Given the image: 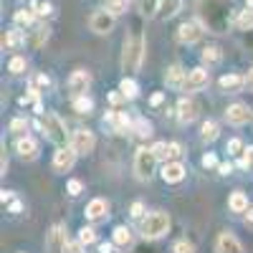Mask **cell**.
Instances as JSON below:
<instances>
[{"mask_svg":"<svg viewBox=\"0 0 253 253\" xmlns=\"http://www.w3.org/2000/svg\"><path fill=\"white\" fill-rule=\"evenodd\" d=\"M144 48H147L144 46V38L139 33L126 36L124 38V51H122V69L129 71V74L139 71L142 69V61H144V53H147Z\"/></svg>","mask_w":253,"mask_h":253,"instance_id":"1","label":"cell"},{"mask_svg":"<svg viewBox=\"0 0 253 253\" xmlns=\"http://www.w3.org/2000/svg\"><path fill=\"white\" fill-rule=\"evenodd\" d=\"M139 233L147 241H157V238L167 236L170 233V215H167L165 210H152V213H147L139 223Z\"/></svg>","mask_w":253,"mask_h":253,"instance_id":"2","label":"cell"},{"mask_svg":"<svg viewBox=\"0 0 253 253\" xmlns=\"http://www.w3.org/2000/svg\"><path fill=\"white\" fill-rule=\"evenodd\" d=\"M41 132H43L56 147L71 144V134L66 132V122H63L58 114H53V112L41 114Z\"/></svg>","mask_w":253,"mask_h":253,"instance_id":"3","label":"cell"},{"mask_svg":"<svg viewBox=\"0 0 253 253\" xmlns=\"http://www.w3.org/2000/svg\"><path fill=\"white\" fill-rule=\"evenodd\" d=\"M157 155L152 152V147H139L134 152V175L139 180H150L157 170Z\"/></svg>","mask_w":253,"mask_h":253,"instance_id":"4","label":"cell"},{"mask_svg":"<svg viewBox=\"0 0 253 253\" xmlns=\"http://www.w3.org/2000/svg\"><path fill=\"white\" fill-rule=\"evenodd\" d=\"M71 147L76 150L79 157H86L94 152V147H96V139H94V132L86 129V126H79V129L71 132Z\"/></svg>","mask_w":253,"mask_h":253,"instance_id":"5","label":"cell"},{"mask_svg":"<svg viewBox=\"0 0 253 253\" xmlns=\"http://www.w3.org/2000/svg\"><path fill=\"white\" fill-rule=\"evenodd\" d=\"M114 26H117V15H114L112 10H107V8L91 13V18H89V28H91L96 36H107V33H112Z\"/></svg>","mask_w":253,"mask_h":253,"instance_id":"6","label":"cell"},{"mask_svg":"<svg viewBox=\"0 0 253 253\" xmlns=\"http://www.w3.org/2000/svg\"><path fill=\"white\" fill-rule=\"evenodd\" d=\"M225 119L228 124H233V126H243V124H251L253 122V109L248 107V104H230V107L225 109Z\"/></svg>","mask_w":253,"mask_h":253,"instance_id":"7","label":"cell"},{"mask_svg":"<svg viewBox=\"0 0 253 253\" xmlns=\"http://www.w3.org/2000/svg\"><path fill=\"white\" fill-rule=\"evenodd\" d=\"M205 33V26L200 20H185V23L177 28V41L180 43H198Z\"/></svg>","mask_w":253,"mask_h":253,"instance_id":"8","label":"cell"},{"mask_svg":"<svg viewBox=\"0 0 253 253\" xmlns=\"http://www.w3.org/2000/svg\"><path fill=\"white\" fill-rule=\"evenodd\" d=\"M76 157H79V155H76V150H74L71 144L58 147L56 155H53V170H56V172H71Z\"/></svg>","mask_w":253,"mask_h":253,"instance_id":"9","label":"cell"},{"mask_svg":"<svg viewBox=\"0 0 253 253\" xmlns=\"http://www.w3.org/2000/svg\"><path fill=\"white\" fill-rule=\"evenodd\" d=\"M210 84V71L205 66H198V69H190L187 71V79H185V91H200Z\"/></svg>","mask_w":253,"mask_h":253,"instance_id":"10","label":"cell"},{"mask_svg":"<svg viewBox=\"0 0 253 253\" xmlns=\"http://www.w3.org/2000/svg\"><path fill=\"white\" fill-rule=\"evenodd\" d=\"M91 86V74L86 69H76L71 76H69V91L74 96H81V94H86Z\"/></svg>","mask_w":253,"mask_h":253,"instance_id":"11","label":"cell"},{"mask_svg":"<svg viewBox=\"0 0 253 253\" xmlns=\"http://www.w3.org/2000/svg\"><path fill=\"white\" fill-rule=\"evenodd\" d=\"M215 253H246V248L230 230H223L215 238Z\"/></svg>","mask_w":253,"mask_h":253,"instance_id":"12","label":"cell"},{"mask_svg":"<svg viewBox=\"0 0 253 253\" xmlns=\"http://www.w3.org/2000/svg\"><path fill=\"white\" fill-rule=\"evenodd\" d=\"M160 175H162V180H165L167 185H177V182L185 180L187 170H185V165H182V162H177V160H167Z\"/></svg>","mask_w":253,"mask_h":253,"instance_id":"13","label":"cell"},{"mask_svg":"<svg viewBox=\"0 0 253 253\" xmlns=\"http://www.w3.org/2000/svg\"><path fill=\"white\" fill-rule=\"evenodd\" d=\"M177 119L182 122V124H190V122H195L198 119V114H200V107H198V101L195 99H190V96H182L180 101H177Z\"/></svg>","mask_w":253,"mask_h":253,"instance_id":"14","label":"cell"},{"mask_svg":"<svg viewBox=\"0 0 253 253\" xmlns=\"http://www.w3.org/2000/svg\"><path fill=\"white\" fill-rule=\"evenodd\" d=\"M84 215H86V220H91V223L107 220V215H109V200H104V198L89 200L86 210H84Z\"/></svg>","mask_w":253,"mask_h":253,"instance_id":"15","label":"cell"},{"mask_svg":"<svg viewBox=\"0 0 253 253\" xmlns=\"http://www.w3.org/2000/svg\"><path fill=\"white\" fill-rule=\"evenodd\" d=\"M15 152L20 160H26V162H33L38 157V142L28 134H20L18 142H15Z\"/></svg>","mask_w":253,"mask_h":253,"instance_id":"16","label":"cell"},{"mask_svg":"<svg viewBox=\"0 0 253 253\" xmlns=\"http://www.w3.org/2000/svg\"><path fill=\"white\" fill-rule=\"evenodd\" d=\"M66 230H63V225H53L48 233H46V248L51 251V253H61L63 251V246H66Z\"/></svg>","mask_w":253,"mask_h":253,"instance_id":"17","label":"cell"},{"mask_svg":"<svg viewBox=\"0 0 253 253\" xmlns=\"http://www.w3.org/2000/svg\"><path fill=\"white\" fill-rule=\"evenodd\" d=\"M220 89L223 91H228V94H238L241 89H246V76H241V74H225V76H220Z\"/></svg>","mask_w":253,"mask_h":253,"instance_id":"18","label":"cell"},{"mask_svg":"<svg viewBox=\"0 0 253 253\" xmlns=\"http://www.w3.org/2000/svg\"><path fill=\"white\" fill-rule=\"evenodd\" d=\"M185 79H187V71H182V66H177V63H175V66H170V69H167V74H165V84H167V86H170V89H185Z\"/></svg>","mask_w":253,"mask_h":253,"instance_id":"19","label":"cell"},{"mask_svg":"<svg viewBox=\"0 0 253 253\" xmlns=\"http://www.w3.org/2000/svg\"><path fill=\"white\" fill-rule=\"evenodd\" d=\"M36 10L33 8H23V10H15V15H13V26L15 28H23V31H28L33 23H36Z\"/></svg>","mask_w":253,"mask_h":253,"instance_id":"20","label":"cell"},{"mask_svg":"<svg viewBox=\"0 0 253 253\" xmlns=\"http://www.w3.org/2000/svg\"><path fill=\"white\" fill-rule=\"evenodd\" d=\"M48 36H51V28H48V26H38L36 31H31V36L26 38V43H28V48L38 51V48L48 41Z\"/></svg>","mask_w":253,"mask_h":253,"instance_id":"21","label":"cell"},{"mask_svg":"<svg viewBox=\"0 0 253 253\" xmlns=\"http://www.w3.org/2000/svg\"><path fill=\"white\" fill-rule=\"evenodd\" d=\"M228 208H230V213H246L248 210V195L243 190H233L228 198Z\"/></svg>","mask_w":253,"mask_h":253,"instance_id":"22","label":"cell"},{"mask_svg":"<svg viewBox=\"0 0 253 253\" xmlns=\"http://www.w3.org/2000/svg\"><path fill=\"white\" fill-rule=\"evenodd\" d=\"M218 134H220L218 122H213V119L203 122V126H200V139H203V142H215V139H218Z\"/></svg>","mask_w":253,"mask_h":253,"instance_id":"23","label":"cell"},{"mask_svg":"<svg viewBox=\"0 0 253 253\" xmlns=\"http://www.w3.org/2000/svg\"><path fill=\"white\" fill-rule=\"evenodd\" d=\"M112 241L122 248H129L132 246V230L126 228V225H117L114 228V233H112Z\"/></svg>","mask_w":253,"mask_h":253,"instance_id":"24","label":"cell"},{"mask_svg":"<svg viewBox=\"0 0 253 253\" xmlns=\"http://www.w3.org/2000/svg\"><path fill=\"white\" fill-rule=\"evenodd\" d=\"M26 43V36H23V28H15V31H8L3 36V48H13V46H23Z\"/></svg>","mask_w":253,"mask_h":253,"instance_id":"25","label":"cell"},{"mask_svg":"<svg viewBox=\"0 0 253 253\" xmlns=\"http://www.w3.org/2000/svg\"><path fill=\"white\" fill-rule=\"evenodd\" d=\"M119 89H122V94H124L126 99H137V96H139V84H137L132 76H124L122 84H119Z\"/></svg>","mask_w":253,"mask_h":253,"instance_id":"26","label":"cell"},{"mask_svg":"<svg viewBox=\"0 0 253 253\" xmlns=\"http://www.w3.org/2000/svg\"><path fill=\"white\" fill-rule=\"evenodd\" d=\"M180 8H182V0H162L160 15H162L165 20H170V18H175V15L180 13Z\"/></svg>","mask_w":253,"mask_h":253,"instance_id":"27","label":"cell"},{"mask_svg":"<svg viewBox=\"0 0 253 253\" xmlns=\"http://www.w3.org/2000/svg\"><path fill=\"white\" fill-rule=\"evenodd\" d=\"M160 8H162V0H139V13H142L144 18L160 15Z\"/></svg>","mask_w":253,"mask_h":253,"instance_id":"28","label":"cell"},{"mask_svg":"<svg viewBox=\"0 0 253 253\" xmlns=\"http://www.w3.org/2000/svg\"><path fill=\"white\" fill-rule=\"evenodd\" d=\"M91 109H94V101H91L86 94L74 96V112H76V114H91Z\"/></svg>","mask_w":253,"mask_h":253,"instance_id":"29","label":"cell"},{"mask_svg":"<svg viewBox=\"0 0 253 253\" xmlns=\"http://www.w3.org/2000/svg\"><path fill=\"white\" fill-rule=\"evenodd\" d=\"M132 132H137V137H139V139H147V137H152L155 126H152V122H147L144 117H139V119L134 122V129H132Z\"/></svg>","mask_w":253,"mask_h":253,"instance_id":"30","label":"cell"},{"mask_svg":"<svg viewBox=\"0 0 253 253\" xmlns=\"http://www.w3.org/2000/svg\"><path fill=\"white\" fill-rule=\"evenodd\" d=\"M220 58H223V53H220L218 46H208V48H203V61L208 63V66H215V63H220Z\"/></svg>","mask_w":253,"mask_h":253,"instance_id":"31","label":"cell"},{"mask_svg":"<svg viewBox=\"0 0 253 253\" xmlns=\"http://www.w3.org/2000/svg\"><path fill=\"white\" fill-rule=\"evenodd\" d=\"M26 69H28V63H26V58H23V56H13V58L8 61V71H10L13 76H20Z\"/></svg>","mask_w":253,"mask_h":253,"instance_id":"32","label":"cell"},{"mask_svg":"<svg viewBox=\"0 0 253 253\" xmlns=\"http://www.w3.org/2000/svg\"><path fill=\"white\" fill-rule=\"evenodd\" d=\"M243 139H238V137H233V139H228V144H225V152L230 155V157H241L243 155Z\"/></svg>","mask_w":253,"mask_h":253,"instance_id":"33","label":"cell"},{"mask_svg":"<svg viewBox=\"0 0 253 253\" xmlns=\"http://www.w3.org/2000/svg\"><path fill=\"white\" fill-rule=\"evenodd\" d=\"M238 28L241 31H253V8H248V10H243L241 15H238Z\"/></svg>","mask_w":253,"mask_h":253,"instance_id":"34","label":"cell"},{"mask_svg":"<svg viewBox=\"0 0 253 253\" xmlns=\"http://www.w3.org/2000/svg\"><path fill=\"white\" fill-rule=\"evenodd\" d=\"M129 8V0H107V10H112L114 15H122Z\"/></svg>","mask_w":253,"mask_h":253,"instance_id":"35","label":"cell"},{"mask_svg":"<svg viewBox=\"0 0 253 253\" xmlns=\"http://www.w3.org/2000/svg\"><path fill=\"white\" fill-rule=\"evenodd\" d=\"M79 241H81L84 246H94V243H96V230H94V228H81V230H79Z\"/></svg>","mask_w":253,"mask_h":253,"instance_id":"36","label":"cell"},{"mask_svg":"<svg viewBox=\"0 0 253 253\" xmlns=\"http://www.w3.org/2000/svg\"><path fill=\"white\" fill-rule=\"evenodd\" d=\"M33 10H36V15H38V18H48V15H53V5H51V3H46V0L36 3V5H33Z\"/></svg>","mask_w":253,"mask_h":253,"instance_id":"37","label":"cell"},{"mask_svg":"<svg viewBox=\"0 0 253 253\" xmlns=\"http://www.w3.org/2000/svg\"><path fill=\"white\" fill-rule=\"evenodd\" d=\"M66 193H69L71 198H79V195L84 193V182H81V180H76V177H74V180H69V182H66Z\"/></svg>","mask_w":253,"mask_h":253,"instance_id":"38","label":"cell"},{"mask_svg":"<svg viewBox=\"0 0 253 253\" xmlns=\"http://www.w3.org/2000/svg\"><path fill=\"white\" fill-rule=\"evenodd\" d=\"M61 253H86V246H84L79 238L76 241H66V246H63Z\"/></svg>","mask_w":253,"mask_h":253,"instance_id":"39","label":"cell"},{"mask_svg":"<svg viewBox=\"0 0 253 253\" xmlns=\"http://www.w3.org/2000/svg\"><path fill=\"white\" fill-rule=\"evenodd\" d=\"M170 253H198V251H195V246L190 241H177V243H172Z\"/></svg>","mask_w":253,"mask_h":253,"instance_id":"40","label":"cell"},{"mask_svg":"<svg viewBox=\"0 0 253 253\" xmlns=\"http://www.w3.org/2000/svg\"><path fill=\"white\" fill-rule=\"evenodd\" d=\"M182 157V144L180 142H167V160H180Z\"/></svg>","mask_w":253,"mask_h":253,"instance_id":"41","label":"cell"},{"mask_svg":"<svg viewBox=\"0 0 253 253\" xmlns=\"http://www.w3.org/2000/svg\"><path fill=\"white\" fill-rule=\"evenodd\" d=\"M241 167H243V170H253V144L243 150V155H241Z\"/></svg>","mask_w":253,"mask_h":253,"instance_id":"42","label":"cell"},{"mask_svg":"<svg viewBox=\"0 0 253 253\" xmlns=\"http://www.w3.org/2000/svg\"><path fill=\"white\" fill-rule=\"evenodd\" d=\"M8 129H10V132H15V134H23V132L28 129V122H26V119H13Z\"/></svg>","mask_w":253,"mask_h":253,"instance_id":"43","label":"cell"},{"mask_svg":"<svg viewBox=\"0 0 253 253\" xmlns=\"http://www.w3.org/2000/svg\"><path fill=\"white\" fill-rule=\"evenodd\" d=\"M152 152L157 155V160H165L167 162V142H155L152 144Z\"/></svg>","mask_w":253,"mask_h":253,"instance_id":"44","label":"cell"},{"mask_svg":"<svg viewBox=\"0 0 253 253\" xmlns=\"http://www.w3.org/2000/svg\"><path fill=\"white\" fill-rule=\"evenodd\" d=\"M220 162H218V157L213 155V152H208V155H203V167H208V170H210V167H218Z\"/></svg>","mask_w":253,"mask_h":253,"instance_id":"45","label":"cell"},{"mask_svg":"<svg viewBox=\"0 0 253 253\" xmlns=\"http://www.w3.org/2000/svg\"><path fill=\"white\" fill-rule=\"evenodd\" d=\"M8 213L10 215H20V213H23V203H20V200H10L8 203Z\"/></svg>","mask_w":253,"mask_h":253,"instance_id":"46","label":"cell"},{"mask_svg":"<svg viewBox=\"0 0 253 253\" xmlns=\"http://www.w3.org/2000/svg\"><path fill=\"white\" fill-rule=\"evenodd\" d=\"M109 101L114 104V107H119V104H124V101H126V96L122 94V89H117V91H112V94H109Z\"/></svg>","mask_w":253,"mask_h":253,"instance_id":"47","label":"cell"},{"mask_svg":"<svg viewBox=\"0 0 253 253\" xmlns=\"http://www.w3.org/2000/svg\"><path fill=\"white\" fill-rule=\"evenodd\" d=\"M142 213H144V205H142L139 200L129 205V215H132V218H142Z\"/></svg>","mask_w":253,"mask_h":253,"instance_id":"48","label":"cell"},{"mask_svg":"<svg viewBox=\"0 0 253 253\" xmlns=\"http://www.w3.org/2000/svg\"><path fill=\"white\" fill-rule=\"evenodd\" d=\"M33 84H36V86H43V89H48V86H51V79H48L46 74H38V76L33 79Z\"/></svg>","mask_w":253,"mask_h":253,"instance_id":"49","label":"cell"},{"mask_svg":"<svg viewBox=\"0 0 253 253\" xmlns=\"http://www.w3.org/2000/svg\"><path fill=\"white\" fill-rule=\"evenodd\" d=\"M150 104H152V107H162V104H165V94L162 91H155L150 96Z\"/></svg>","mask_w":253,"mask_h":253,"instance_id":"50","label":"cell"},{"mask_svg":"<svg viewBox=\"0 0 253 253\" xmlns=\"http://www.w3.org/2000/svg\"><path fill=\"white\" fill-rule=\"evenodd\" d=\"M243 223H246V228L253 230V205H248V210L243 213Z\"/></svg>","mask_w":253,"mask_h":253,"instance_id":"51","label":"cell"},{"mask_svg":"<svg viewBox=\"0 0 253 253\" xmlns=\"http://www.w3.org/2000/svg\"><path fill=\"white\" fill-rule=\"evenodd\" d=\"M0 200H3V205H5V203H10V200H15L13 190H3V193H0Z\"/></svg>","mask_w":253,"mask_h":253,"instance_id":"52","label":"cell"},{"mask_svg":"<svg viewBox=\"0 0 253 253\" xmlns=\"http://www.w3.org/2000/svg\"><path fill=\"white\" fill-rule=\"evenodd\" d=\"M114 246H117L114 241H112V243H99V253H112V251H114Z\"/></svg>","mask_w":253,"mask_h":253,"instance_id":"53","label":"cell"},{"mask_svg":"<svg viewBox=\"0 0 253 253\" xmlns=\"http://www.w3.org/2000/svg\"><path fill=\"white\" fill-rule=\"evenodd\" d=\"M218 172H220V175H230V172H233V167L225 165V162H220V165H218Z\"/></svg>","mask_w":253,"mask_h":253,"instance_id":"54","label":"cell"},{"mask_svg":"<svg viewBox=\"0 0 253 253\" xmlns=\"http://www.w3.org/2000/svg\"><path fill=\"white\" fill-rule=\"evenodd\" d=\"M246 89L253 91V69H248V74H246Z\"/></svg>","mask_w":253,"mask_h":253,"instance_id":"55","label":"cell"},{"mask_svg":"<svg viewBox=\"0 0 253 253\" xmlns=\"http://www.w3.org/2000/svg\"><path fill=\"white\" fill-rule=\"evenodd\" d=\"M248 8H253V0H248Z\"/></svg>","mask_w":253,"mask_h":253,"instance_id":"56","label":"cell"}]
</instances>
